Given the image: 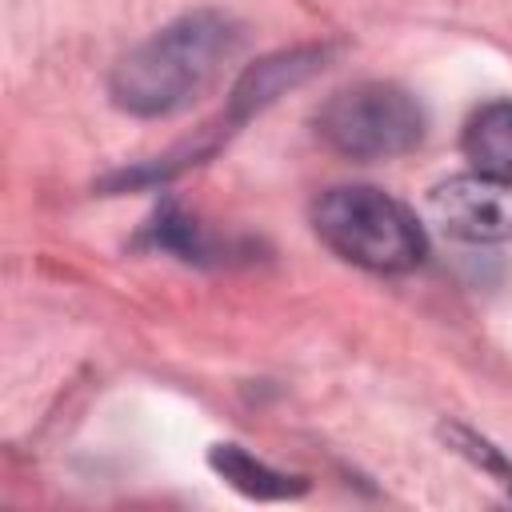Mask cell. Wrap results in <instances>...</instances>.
Returning a JSON list of instances; mask_svg holds the SVG:
<instances>
[{
    "instance_id": "obj_1",
    "label": "cell",
    "mask_w": 512,
    "mask_h": 512,
    "mask_svg": "<svg viewBox=\"0 0 512 512\" xmlns=\"http://www.w3.org/2000/svg\"><path fill=\"white\" fill-rule=\"evenodd\" d=\"M240 28L220 12H188L136 44L108 80L112 104L132 116H172L212 88L236 56Z\"/></svg>"
},
{
    "instance_id": "obj_2",
    "label": "cell",
    "mask_w": 512,
    "mask_h": 512,
    "mask_svg": "<svg viewBox=\"0 0 512 512\" xmlns=\"http://www.w3.org/2000/svg\"><path fill=\"white\" fill-rule=\"evenodd\" d=\"M312 228L340 260L384 276L412 272L428 256L420 220L396 196L372 184H340L320 192L312 204Z\"/></svg>"
},
{
    "instance_id": "obj_5",
    "label": "cell",
    "mask_w": 512,
    "mask_h": 512,
    "mask_svg": "<svg viewBox=\"0 0 512 512\" xmlns=\"http://www.w3.org/2000/svg\"><path fill=\"white\" fill-rule=\"evenodd\" d=\"M464 156L472 160L476 172L512 184V96L472 112L464 128Z\"/></svg>"
},
{
    "instance_id": "obj_6",
    "label": "cell",
    "mask_w": 512,
    "mask_h": 512,
    "mask_svg": "<svg viewBox=\"0 0 512 512\" xmlns=\"http://www.w3.org/2000/svg\"><path fill=\"white\" fill-rule=\"evenodd\" d=\"M212 468H216L232 488H240V492L252 496V500H288V496H300V492L308 488L300 476H288V472H280V468H272V464H264V460H256V456H248V452L236 448V444H216V448H212Z\"/></svg>"
},
{
    "instance_id": "obj_4",
    "label": "cell",
    "mask_w": 512,
    "mask_h": 512,
    "mask_svg": "<svg viewBox=\"0 0 512 512\" xmlns=\"http://www.w3.org/2000/svg\"><path fill=\"white\" fill-rule=\"evenodd\" d=\"M428 216L452 240L504 244L512 240V184L472 168L428 192Z\"/></svg>"
},
{
    "instance_id": "obj_3",
    "label": "cell",
    "mask_w": 512,
    "mask_h": 512,
    "mask_svg": "<svg viewBox=\"0 0 512 512\" xmlns=\"http://www.w3.org/2000/svg\"><path fill=\"white\" fill-rule=\"evenodd\" d=\"M316 132L348 160H388L424 140V108L400 84L364 80L324 100L316 112Z\"/></svg>"
}]
</instances>
